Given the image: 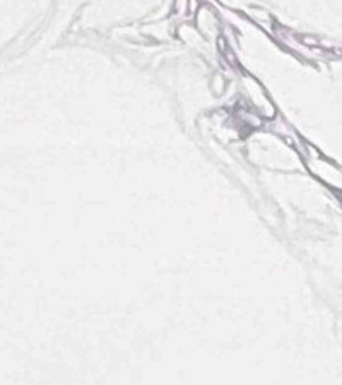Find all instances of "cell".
I'll return each instance as SVG.
<instances>
[{
  "mask_svg": "<svg viewBox=\"0 0 342 385\" xmlns=\"http://www.w3.org/2000/svg\"><path fill=\"white\" fill-rule=\"evenodd\" d=\"M241 86H243V93L247 96L250 110L257 111L260 117H274V113H276L274 105L271 103V99L267 98V93L264 91V88L253 77L245 75Z\"/></svg>",
  "mask_w": 342,
  "mask_h": 385,
  "instance_id": "obj_1",
  "label": "cell"
},
{
  "mask_svg": "<svg viewBox=\"0 0 342 385\" xmlns=\"http://www.w3.org/2000/svg\"><path fill=\"white\" fill-rule=\"evenodd\" d=\"M195 28L204 38H211V36H218L221 33V23H219L218 16L207 7H200L197 10Z\"/></svg>",
  "mask_w": 342,
  "mask_h": 385,
  "instance_id": "obj_2",
  "label": "cell"
},
{
  "mask_svg": "<svg viewBox=\"0 0 342 385\" xmlns=\"http://www.w3.org/2000/svg\"><path fill=\"white\" fill-rule=\"evenodd\" d=\"M211 89L214 95L221 96L222 93L226 91V79L222 77L221 74H216L214 77H212V84H211Z\"/></svg>",
  "mask_w": 342,
  "mask_h": 385,
  "instance_id": "obj_3",
  "label": "cell"
},
{
  "mask_svg": "<svg viewBox=\"0 0 342 385\" xmlns=\"http://www.w3.org/2000/svg\"><path fill=\"white\" fill-rule=\"evenodd\" d=\"M250 17L255 21V23H258V24H267V21H269V14L265 12V10H262V9H253V10H251V14H250Z\"/></svg>",
  "mask_w": 342,
  "mask_h": 385,
  "instance_id": "obj_4",
  "label": "cell"
},
{
  "mask_svg": "<svg viewBox=\"0 0 342 385\" xmlns=\"http://www.w3.org/2000/svg\"><path fill=\"white\" fill-rule=\"evenodd\" d=\"M173 7H175V14H178V16L188 14V0H175Z\"/></svg>",
  "mask_w": 342,
  "mask_h": 385,
  "instance_id": "obj_5",
  "label": "cell"
}]
</instances>
